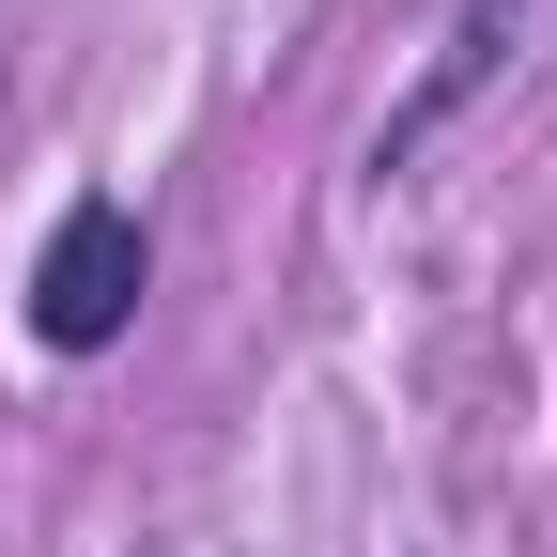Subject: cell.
<instances>
[{"label": "cell", "mask_w": 557, "mask_h": 557, "mask_svg": "<svg viewBox=\"0 0 557 557\" xmlns=\"http://www.w3.org/2000/svg\"><path fill=\"white\" fill-rule=\"evenodd\" d=\"M511 47H527V0H465V16L434 32V62H418V94H403V109L372 124V171L403 186V171H418V156H434V139H449V124L480 109V78H496Z\"/></svg>", "instance_id": "2"}, {"label": "cell", "mask_w": 557, "mask_h": 557, "mask_svg": "<svg viewBox=\"0 0 557 557\" xmlns=\"http://www.w3.org/2000/svg\"><path fill=\"white\" fill-rule=\"evenodd\" d=\"M139 295H156V218H139L124 186H78L47 218L32 278H16V325L47 341V357H109V341L139 325Z\"/></svg>", "instance_id": "1"}]
</instances>
